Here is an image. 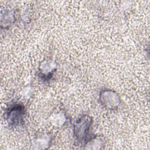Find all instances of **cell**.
I'll list each match as a JSON object with an SVG mask.
<instances>
[{"mask_svg":"<svg viewBox=\"0 0 150 150\" xmlns=\"http://www.w3.org/2000/svg\"><path fill=\"white\" fill-rule=\"evenodd\" d=\"M15 20V12L11 9H4L1 12V27L7 28L12 25Z\"/></svg>","mask_w":150,"mask_h":150,"instance_id":"5b68a950","label":"cell"},{"mask_svg":"<svg viewBox=\"0 0 150 150\" xmlns=\"http://www.w3.org/2000/svg\"><path fill=\"white\" fill-rule=\"evenodd\" d=\"M25 110L24 107L19 104H14L8 107L5 111V117L9 125L18 127L24 121Z\"/></svg>","mask_w":150,"mask_h":150,"instance_id":"7a4b0ae2","label":"cell"},{"mask_svg":"<svg viewBox=\"0 0 150 150\" xmlns=\"http://www.w3.org/2000/svg\"><path fill=\"white\" fill-rule=\"evenodd\" d=\"M56 69V63L54 61L49 59L44 61L39 69V74L42 79H49L51 77Z\"/></svg>","mask_w":150,"mask_h":150,"instance_id":"277c9868","label":"cell"},{"mask_svg":"<svg viewBox=\"0 0 150 150\" xmlns=\"http://www.w3.org/2000/svg\"><path fill=\"white\" fill-rule=\"evenodd\" d=\"M50 142V138L49 136L46 134H43L39 137H38L36 140V146L37 148L40 147V149H45L47 148V146L49 145Z\"/></svg>","mask_w":150,"mask_h":150,"instance_id":"8992f818","label":"cell"},{"mask_svg":"<svg viewBox=\"0 0 150 150\" xmlns=\"http://www.w3.org/2000/svg\"><path fill=\"white\" fill-rule=\"evenodd\" d=\"M92 124V118L88 115H83L74 123L73 127L75 139L80 144H85Z\"/></svg>","mask_w":150,"mask_h":150,"instance_id":"6da1fadb","label":"cell"},{"mask_svg":"<svg viewBox=\"0 0 150 150\" xmlns=\"http://www.w3.org/2000/svg\"><path fill=\"white\" fill-rule=\"evenodd\" d=\"M99 101L101 104L108 110H116L121 104V99L115 91L111 89H104L100 93Z\"/></svg>","mask_w":150,"mask_h":150,"instance_id":"3957f363","label":"cell"},{"mask_svg":"<svg viewBox=\"0 0 150 150\" xmlns=\"http://www.w3.org/2000/svg\"><path fill=\"white\" fill-rule=\"evenodd\" d=\"M66 121V116L63 113L57 112L53 114L51 117V121L57 126H62Z\"/></svg>","mask_w":150,"mask_h":150,"instance_id":"ba28073f","label":"cell"},{"mask_svg":"<svg viewBox=\"0 0 150 150\" xmlns=\"http://www.w3.org/2000/svg\"><path fill=\"white\" fill-rule=\"evenodd\" d=\"M84 144L86 146L85 148L87 149H100V146L103 145V142L100 138H94L86 141Z\"/></svg>","mask_w":150,"mask_h":150,"instance_id":"52a82bcc","label":"cell"}]
</instances>
